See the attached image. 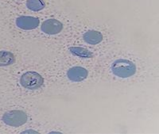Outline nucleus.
Here are the masks:
<instances>
[{
  "label": "nucleus",
  "mask_w": 159,
  "mask_h": 134,
  "mask_svg": "<svg viewBox=\"0 0 159 134\" xmlns=\"http://www.w3.org/2000/svg\"><path fill=\"white\" fill-rule=\"evenodd\" d=\"M111 71L119 78H129L136 73V66L130 60L119 59L111 64Z\"/></svg>",
  "instance_id": "obj_1"
},
{
  "label": "nucleus",
  "mask_w": 159,
  "mask_h": 134,
  "mask_svg": "<svg viewBox=\"0 0 159 134\" xmlns=\"http://www.w3.org/2000/svg\"><path fill=\"white\" fill-rule=\"evenodd\" d=\"M43 78L35 71H27L24 73L20 79V84L28 90H37L43 85Z\"/></svg>",
  "instance_id": "obj_2"
},
{
  "label": "nucleus",
  "mask_w": 159,
  "mask_h": 134,
  "mask_svg": "<svg viewBox=\"0 0 159 134\" xmlns=\"http://www.w3.org/2000/svg\"><path fill=\"white\" fill-rule=\"evenodd\" d=\"M27 115L22 110H11L5 113L2 116V121L7 125L18 127L27 122Z\"/></svg>",
  "instance_id": "obj_3"
},
{
  "label": "nucleus",
  "mask_w": 159,
  "mask_h": 134,
  "mask_svg": "<svg viewBox=\"0 0 159 134\" xmlns=\"http://www.w3.org/2000/svg\"><path fill=\"white\" fill-rule=\"evenodd\" d=\"M40 21L38 18L31 16H21L16 19V25L18 28L25 30L34 29L39 25Z\"/></svg>",
  "instance_id": "obj_4"
},
{
  "label": "nucleus",
  "mask_w": 159,
  "mask_h": 134,
  "mask_svg": "<svg viewBox=\"0 0 159 134\" xmlns=\"http://www.w3.org/2000/svg\"><path fill=\"white\" fill-rule=\"evenodd\" d=\"M63 29V25L61 22L56 19H48L42 24L41 29L43 33L49 35L59 33Z\"/></svg>",
  "instance_id": "obj_5"
},
{
  "label": "nucleus",
  "mask_w": 159,
  "mask_h": 134,
  "mask_svg": "<svg viewBox=\"0 0 159 134\" xmlns=\"http://www.w3.org/2000/svg\"><path fill=\"white\" fill-rule=\"evenodd\" d=\"M88 71L82 67H71L67 72L68 78L72 82H80L88 77Z\"/></svg>",
  "instance_id": "obj_6"
},
{
  "label": "nucleus",
  "mask_w": 159,
  "mask_h": 134,
  "mask_svg": "<svg viewBox=\"0 0 159 134\" xmlns=\"http://www.w3.org/2000/svg\"><path fill=\"white\" fill-rule=\"evenodd\" d=\"M83 37L84 41H86V43L89 44V45H92L100 43L103 40L102 33L96 30L87 31L86 33H84Z\"/></svg>",
  "instance_id": "obj_7"
},
{
  "label": "nucleus",
  "mask_w": 159,
  "mask_h": 134,
  "mask_svg": "<svg viewBox=\"0 0 159 134\" xmlns=\"http://www.w3.org/2000/svg\"><path fill=\"white\" fill-rule=\"evenodd\" d=\"M69 50L70 51V53L72 54H73L76 56H78V57H80V58L89 59L92 58V56H93V54H92V52H90L88 49H84V48L70 47L69 49Z\"/></svg>",
  "instance_id": "obj_8"
},
{
  "label": "nucleus",
  "mask_w": 159,
  "mask_h": 134,
  "mask_svg": "<svg viewBox=\"0 0 159 134\" xmlns=\"http://www.w3.org/2000/svg\"><path fill=\"white\" fill-rule=\"evenodd\" d=\"M15 62V56L7 51H0V66L11 65Z\"/></svg>",
  "instance_id": "obj_9"
},
{
  "label": "nucleus",
  "mask_w": 159,
  "mask_h": 134,
  "mask_svg": "<svg viewBox=\"0 0 159 134\" xmlns=\"http://www.w3.org/2000/svg\"><path fill=\"white\" fill-rule=\"evenodd\" d=\"M43 0H28L26 6L32 11H40L45 8Z\"/></svg>",
  "instance_id": "obj_10"
}]
</instances>
